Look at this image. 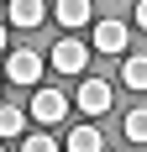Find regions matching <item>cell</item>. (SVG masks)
Instances as JSON below:
<instances>
[{"mask_svg":"<svg viewBox=\"0 0 147 152\" xmlns=\"http://www.w3.org/2000/svg\"><path fill=\"white\" fill-rule=\"evenodd\" d=\"M68 115V94L63 89H32V121L37 126H58Z\"/></svg>","mask_w":147,"mask_h":152,"instance_id":"1","label":"cell"},{"mask_svg":"<svg viewBox=\"0 0 147 152\" xmlns=\"http://www.w3.org/2000/svg\"><path fill=\"white\" fill-rule=\"evenodd\" d=\"M47 53H53L47 63H53L58 74H84V68H89V47L79 42V37H63V42H58V47H47Z\"/></svg>","mask_w":147,"mask_h":152,"instance_id":"2","label":"cell"},{"mask_svg":"<svg viewBox=\"0 0 147 152\" xmlns=\"http://www.w3.org/2000/svg\"><path fill=\"white\" fill-rule=\"evenodd\" d=\"M5 79H11V84H37V79H42V58H37V53H32V47H21V53H5Z\"/></svg>","mask_w":147,"mask_h":152,"instance_id":"3","label":"cell"},{"mask_svg":"<svg viewBox=\"0 0 147 152\" xmlns=\"http://www.w3.org/2000/svg\"><path fill=\"white\" fill-rule=\"evenodd\" d=\"M126 42H132V26L126 21H95V47L89 53H126Z\"/></svg>","mask_w":147,"mask_h":152,"instance_id":"4","label":"cell"},{"mask_svg":"<svg viewBox=\"0 0 147 152\" xmlns=\"http://www.w3.org/2000/svg\"><path fill=\"white\" fill-rule=\"evenodd\" d=\"M74 105L84 110V115H105V110H110V84H105V79H84V84L74 89Z\"/></svg>","mask_w":147,"mask_h":152,"instance_id":"5","label":"cell"},{"mask_svg":"<svg viewBox=\"0 0 147 152\" xmlns=\"http://www.w3.org/2000/svg\"><path fill=\"white\" fill-rule=\"evenodd\" d=\"M53 16H58V26H84L89 16H95V5H89V0H58V5H53Z\"/></svg>","mask_w":147,"mask_h":152,"instance_id":"6","label":"cell"},{"mask_svg":"<svg viewBox=\"0 0 147 152\" xmlns=\"http://www.w3.org/2000/svg\"><path fill=\"white\" fill-rule=\"evenodd\" d=\"M42 21H47L42 0H11V26H42Z\"/></svg>","mask_w":147,"mask_h":152,"instance_id":"7","label":"cell"},{"mask_svg":"<svg viewBox=\"0 0 147 152\" xmlns=\"http://www.w3.org/2000/svg\"><path fill=\"white\" fill-rule=\"evenodd\" d=\"M121 79H126V89H147V53H126Z\"/></svg>","mask_w":147,"mask_h":152,"instance_id":"8","label":"cell"},{"mask_svg":"<svg viewBox=\"0 0 147 152\" xmlns=\"http://www.w3.org/2000/svg\"><path fill=\"white\" fill-rule=\"evenodd\" d=\"M68 152H105V137L95 131V126H74V137H68Z\"/></svg>","mask_w":147,"mask_h":152,"instance_id":"9","label":"cell"},{"mask_svg":"<svg viewBox=\"0 0 147 152\" xmlns=\"http://www.w3.org/2000/svg\"><path fill=\"white\" fill-rule=\"evenodd\" d=\"M21 126H26V110L21 105H0V137H21Z\"/></svg>","mask_w":147,"mask_h":152,"instance_id":"10","label":"cell"},{"mask_svg":"<svg viewBox=\"0 0 147 152\" xmlns=\"http://www.w3.org/2000/svg\"><path fill=\"white\" fill-rule=\"evenodd\" d=\"M126 137H132V142H147V105H137L132 115H126Z\"/></svg>","mask_w":147,"mask_h":152,"instance_id":"11","label":"cell"},{"mask_svg":"<svg viewBox=\"0 0 147 152\" xmlns=\"http://www.w3.org/2000/svg\"><path fill=\"white\" fill-rule=\"evenodd\" d=\"M21 152H63V147H58L53 137H26V142H21Z\"/></svg>","mask_w":147,"mask_h":152,"instance_id":"12","label":"cell"},{"mask_svg":"<svg viewBox=\"0 0 147 152\" xmlns=\"http://www.w3.org/2000/svg\"><path fill=\"white\" fill-rule=\"evenodd\" d=\"M137 26L147 31V0H142V5H137Z\"/></svg>","mask_w":147,"mask_h":152,"instance_id":"13","label":"cell"},{"mask_svg":"<svg viewBox=\"0 0 147 152\" xmlns=\"http://www.w3.org/2000/svg\"><path fill=\"white\" fill-rule=\"evenodd\" d=\"M0 53H11V47H5V26H0Z\"/></svg>","mask_w":147,"mask_h":152,"instance_id":"14","label":"cell"},{"mask_svg":"<svg viewBox=\"0 0 147 152\" xmlns=\"http://www.w3.org/2000/svg\"><path fill=\"white\" fill-rule=\"evenodd\" d=\"M116 152H132V147H116Z\"/></svg>","mask_w":147,"mask_h":152,"instance_id":"15","label":"cell"},{"mask_svg":"<svg viewBox=\"0 0 147 152\" xmlns=\"http://www.w3.org/2000/svg\"><path fill=\"white\" fill-rule=\"evenodd\" d=\"M0 152H5V147H0Z\"/></svg>","mask_w":147,"mask_h":152,"instance_id":"16","label":"cell"}]
</instances>
